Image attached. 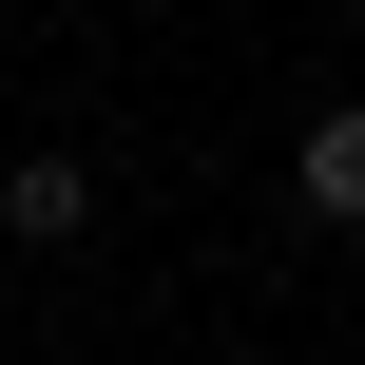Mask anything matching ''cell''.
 I'll use <instances>...</instances> for the list:
<instances>
[{"mask_svg":"<svg viewBox=\"0 0 365 365\" xmlns=\"http://www.w3.org/2000/svg\"><path fill=\"white\" fill-rule=\"evenodd\" d=\"M289 173H308V212H327V231H365V96H346V115H308V154H289Z\"/></svg>","mask_w":365,"mask_h":365,"instance_id":"obj_2","label":"cell"},{"mask_svg":"<svg viewBox=\"0 0 365 365\" xmlns=\"http://www.w3.org/2000/svg\"><path fill=\"white\" fill-rule=\"evenodd\" d=\"M77 212H96L77 154H19V173H0V250H77Z\"/></svg>","mask_w":365,"mask_h":365,"instance_id":"obj_1","label":"cell"},{"mask_svg":"<svg viewBox=\"0 0 365 365\" xmlns=\"http://www.w3.org/2000/svg\"><path fill=\"white\" fill-rule=\"evenodd\" d=\"M0 308H19V250H0Z\"/></svg>","mask_w":365,"mask_h":365,"instance_id":"obj_3","label":"cell"}]
</instances>
